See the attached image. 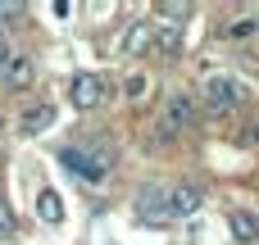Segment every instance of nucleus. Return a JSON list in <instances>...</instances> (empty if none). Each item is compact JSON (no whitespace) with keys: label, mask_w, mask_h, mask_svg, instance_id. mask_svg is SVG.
I'll return each instance as SVG.
<instances>
[{"label":"nucleus","mask_w":259,"mask_h":245,"mask_svg":"<svg viewBox=\"0 0 259 245\" xmlns=\"http://www.w3.org/2000/svg\"><path fill=\"white\" fill-rule=\"evenodd\" d=\"M200 205H205V191H200L196 182L146 186L141 200H137V209H141V218H146L150 227H164V223H173V218H187V214H196Z\"/></svg>","instance_id":"1"},{"label":"nucleus","mask_w":259,"mask_h":245,"mask_svg":"<svg viewBox=\"0 0 259 245\" xmlns=\"http://www.w3.org/2000/svg\"><path fill=\"white\" fill-rule=\"evenodd\" d=\"M200 95H205V109L209 114H232V109H241L246 86L232 73H205L200 77Z\"/></svg>","instance_id":"2"},{"label":"nucleus","mask_w":259,"mask_h":245,"mask_svg":"<svg viewBox=\"0 0 259 245\" xmlns=\"http://www.w3.org/2000/svg\"><path fill=\"white\" fill-rule=\"evenodd\" d=\"M105 95H109V82L100 77V73H77L73 82H68V100L77 105V109H100L105 105Z\"/></svg>","instance_id":"3"},{"label":"nucleus","mask_w":259,"mask_h":245,"mask_svg":"<svg viewBox=\"0 0 259 245\" xmlns=\"http://www.w3.org/2000/svg\"><path fill=\"white\" fill-rule=\"evenodd\" d=\"M191 123H196V100H191L187 91H168L164 118H159V136H173V132H182V127H191Z\"/></svg>","instance_id":"4"},{"label":"nucleus","mask_w":259,"mask_h":245,"mask_svg":"<svg viewBox=\"0 0 259 245\" xmlns=\"http://www.w3.org/2000/svg\"><path fill=\"white\" fill-rule=\"evenodd\" d=\"M59 159H64L73 173H82L87 182H100V177L109 173V164H105V159H96V155H82V145H64V150H59Z\"/></svg>","instance_id":"5"},{"label":"nucleus","mask_w":259,"mask_h":245,"mask_svg":"<svg viewBox=\"0 0 259 245\" xmlns=\"http://www.w3.org/2000/svg\"><path fill=\"white\" fill-rule=\"evenodd\" d=\"M0 73H5V86H9V91H27V86H32V77H36V68H32V59H27V55H14Z\"/></svg>","instance_id":"6"},{"label":"nucleus","mask_w":259,"mask_h":245,"mask_svg":"<svg viewBox=\"0 0 259 245\" xmlns=\"http://www.w3.org/2000/svg\"><path fill=\"white\" fill-rule=\"evenodd\" d=\"M228 223H232V236L241 245H259V214L255 209H232Z\"/></svg>","instance_id":"7"},{"label":"nucleus","mask_w":259,"mask_h":245,"mask_svg":"<svg viewBox=\"0 0 259 245\" xmlns=\"http://www.w3.org/2000/svg\"><path fill=\"white\" fill-rule=\"evenodd\" d=\"M50 123H55V109H50V105H32L18 127H23V136H36V132H46Z\"/></svg>","instance_id":"8"},{"label":"nucleus","mask_w":259,"mask_h":245,"mask_svg":"<svg viewBox=\"0 0 259 245\" xmlns=\"http://www.w3.org/2000/svg\"><path fill=\"white\" fill-rule=\"evenodd\" d=\"M150 36H155V32H150L146 23H132V27L123 32V41H118V50H123V55H141V50L150 45Z\"/></svg>","instance_id":"9"},{"label":"nucleus","mask_w":259,"mask_h":245,"mask_svg":"<svg viewBox=\"0 0 259 245\" xmlns=\"http://www.w3.org/2000/svg\"><path fill=\"white\" fill-rule=\"evenodd\" d=\"M36 214H41V223H64V200L46 186V191L36 195Z\"/></svg>","instance_id":"10"},{"label":"nucleus","mask_w":259,"mask_h":245,"mask_svg":"<svg viewBox=\"0 0 259 245\" xmlns=\"http://www.w3.org/2000/svg\"><path fill=\"white\" fill-rule=\"evenodd\" d=\"M155 50H159V55H178V50H182V32H178V23L155 32Z\"/></svg>","instance_id":"11"},{"label":"nucleus","mask_w":259,"mask_h":245,"mask_svg":"<svg viewBox=\"0 0 259 245\" xmlns=\"http://www.w3.org/2000/svg\"><path fill=\"white\" fill-rule=\"evenodd\" d=\"M123 91H127L132 100H141V95H146V73H132V77L123 82Z\"/></svg>","instance_id":"12"},{"label":"nucleus","mask_w":259,"mask_h":245,"mask_svg":"<svg viewBox=\"0 0 259 245\" xmlns=\"http://www.w3.org/2000/svg\"><path fill=\"white\" fill-rule=\"evenodd\" d=\"M14 227H18V223H14V209H9V205L0 200V236H9Z\"/></svg>","instance_id":"13"},{"label":"nucleus","mask_w":259,"mask_h":245,"mask_svg":"<svg viewBox=\"0 0 259 245\" xmlns=\"http://www.w3.org/2000/svg\"><path fill=\"white\" fill-rule=\"evenodd\" d=\"M9 59H14V50H9V32H5V27H0V68H5V64H9Z\"/></svg>","instance_id":"14"},{"label":"nucleus","mask_w":259,"mask_h":245,"mask_svg":"<svg viewBox=\"0 0 259 245\" xmlns=\"http://www.w3.org/2000/svg\"><path fill=\"white\" fill-rule=\"evenodd\" d=\"M250 32H255V23H250V18H241V23H232V36H237V41H241V36H250Z\"/></svg>","instance_id":"15"},{"label":"nucleus","mask_w":259,"mask_h":245,"mask_svg":"<svg viewBox=\"0 0 259 245\" xmlns=\"http://www.w3.org/2000/svg\"><path fill=\"white\" fill-rule=\"evenodd\" d=\"M23 14V5H14V0H0V18H18Z\"/></svg>","instance_id":"16"},{"label":"nucleus","mask_w":259,"mask_h":245,"mask_svg":"<svg viewBox=\"0 0 259 245\" xmlns=\"http://www.w3.org/2000/svg\"><path fill=\"white\" fill-rule=\"evenodd\" d=\"M0 132H5V114H0Z\"/></svg>","instance_id":"17"}]
</instances>
